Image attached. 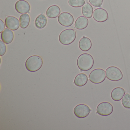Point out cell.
I'll list each match as a JSON object with an SVG mask.
<instances>
[{"label": "cell", "instance_id": "obj_1", "mask_svg": "<svg viewBox=\"0 0 130 130\" xmlns=\"http://www.w3.org/2000/svg\"><path fill=\"white\" fill-rule=\"evenodd\" d=\"M94 62L93 58L91 55L84 53L78 57L77 60V67L82 71H87L93 67Z\"/></svg>", "mask_w": 130, "mask_h": 130}, {"label": "cell", "instance_id": "obj_2", "mask_svg": "<svg viewBox=\"0 0 130 130\" xmlns=\"http://www.w3.org/2000/svg\"><path fill=\"white\" fill-rule=\"evenodd\" d=\"M43 64L42 58L38 55H32L29 57L25 63V67L28 71L35 72L41 69Z\"/></svg>", "mask_w": 130, "mask_h": 130}, {"label": "cell", "instance_id": "obj_3", "mask_svg": "<svg viewBox=\"0 0 130 130\" xmlns=\"http://www.w3.org/2000/svg\"><path fill=\"white\" fill-rule=\"evenodd\" d=\"M76 38V31L72 29H68L61 32L59 36V40L62 44L68 45L73 42Z\"/></svg>", "mask_w": 130, "mask_h": 130}, {"label": "cell", "instance_id": "obj_4", "mask_svg": "<svg viewBox=\"0 0 130 130\" xmlns=\"http://www.w3.org/2000/svg\"><path fill=\"white\" fill-rule=\"evenodd\" d=\"M106 77L105 70L101 68H97L91 71L89 76V79L93 83L99 84L105 80Z\"/></svg>", "mask_w": 130, "mask_h": 130}, {"label": "cell", "instance_id": "obj_5", "mask_svg": "<svg viewBox=\"0 0 130 130\" xmlns=\"http://www.w3.org/2000/svg\"><path fill=\"white\" fill-rule=\"evenodd\" d=\"M105 73L107 79L111 81H118L123 78V74L121 70L114 66H111L107 68Z\"/></svg>", "mask_w": 130, "mask_h": 130}, {"label": "cell", "instance_id": "obj_6", "mask_svg": "<svg viewBox=\"0 0 130 130\" xmlns=\"http://www.w3.org/2000/svg\"><path fill=\"white\" fill-rule=\"evenodd\" d=\"M113 111V106L108 102L100 103L96 108V113L102 116H108L111 114Z\"/></svg>", "mask_w": 130, "mask_h": 130}, {"label": "cell", "instance_id": "obj_7", "mask_svg": "<svg viewBox=\"0 0 130 130\" xmlns=\"http://www.w3.org/2000/svg\"><path fill=\"white\" fill-rule=\"evenodd\" d=\"M59 24L65 27L71 26L74 22L73 17L68 12H63L60 14L58 18Z\"/></svg>", "mask_w": 130, "mask_h": 130}, {"label": "cell", "instance_id": "obj_8", "mask_svg": "<svg viewBox=\"0 0 130 130\" xmlns=\"http://www.w3.org/2000/svg\"><path fill=\"white\" fill-rule=\"evenodd\" d=\"M89 107L85 104H79L75 106L74 109L75 115L79 118H84L89 115L90 113Z\"/></svg>", "mask_w": 130, "mask_h": 130}, {"label": "cell", "instance_id": "obj_9", "mask_svg": "<svg viewBox=\"0 0 130 130\" xmlns=\"http://www.w3.org/2000/svg\"><path fill=\"white\" fill-rule=\"evenodd\" d=\"M93 17L94 20L98 22H104L108 19V14L104 9L98 8L94 10Z\"/></svg>", "mask_w": 130, "mask_h": 130}, {"label": "cell", "instance_id": "obj_10", "mask_svg": "<svg viewBox=\"0 0 130 130\" xmlns=\"http://www.w3.org/2000/svg\"><path fill=\"white\" fill-rule=\"evenodd\" d=\"M5 24L7 28L12 31H16L19 28L20 22L19 19L13 16L7 17L5 20Z\"/></svg>", "mask_w": 130, "mask_h": 130}, {"label": "cell", "instance_id": "obj_11", "mask_svg": "<svg viewBox=\"0 0 130 130\" xmlns=\"http://www.w3.org/2000/svg\"><path fill=\"white\" fill-rule=\"evenodd\" d=\"M16 10L20 14L29 13L31 9L29 3L25 0H19L17 1L15 6Z\"/></svg>", "mask_w": 130, "mask_h": 130}, {"label": "cell", "instance_id": "obj_12", "mask_svg": "<svg viewBox=\"0 0 130 130\" xmlns=\"http://www.w3.org/2000/svg\"><path fill=\"white\" fill-rule=\"evenodd\" d=\"M1 39L5 44H10L14 39L13 32L8 28H5L1 33Z\"/></svg>", "mask_w": 130, "mask_h": 130}, {"label": "cell", "instance_id": "obj_13", "mask_svg": "<svg viewBox=\"0 0 130 130\" xmlns=\"http://www.w3.org/2000/svg\"><path fill=\"white\" fill-rule=\"evenodd\" d=\"M125 94L124 89L120 87L115 88L111 93V97L114 101H120Z\"/></svg>", "mask_w": 130, "mask_h": 130}, {"label": "cell", "instance_id": "obj_14", "mask_svg": "<svg viewBox=\"0 0 130 130\" xmlns=\"http://www.w3.org/2000/svg\"><path fill=\"white\" fill-rule=\"evenodd\" d=\"M92 46V42L90 39L87 37H83L79 42V48L83 51L87 52L89 51Z\"/></svg>", "mask_w": 130, "mask_h": 130}, {"label": "cell", "instance_id": "obj_15", "mask_svg": "<svg viewBox=\"0 0 130 130\" xmlns=\"http://www.w3.org/2000/svg\"><path fill=\"white\" fill-rule=\"evenodd\" d=\"M61 13L60 9L57 5H53L50 6L46 11L47 16L50 19H55L60 15Z\"/></svg>", "mask_w": 130, "mask_h": 130}, {"label": "cell", "instance_id": "obj_16", "mask_svg": "<svg viewBox=\"0 0 130 130\" xmlns=\"http://www.w3.org/2000/svg\"><path fill=\"white\" fill-rule=\"evenodd\" d=\"M88 24L89 20L88 19L84 16H81L77 19L74 24V26L77 29L83 30L87 27Z\"/></svg>", "mask_w": 130, "mask_h": 130}, {"label": "cell", "instance_id": "obj_17", "mask_svg": "<svg viewBox=\"0 0 130 130\" xmlns=\"http://www.w3.org/2000/svg\"><path fill=\"white\" fill-rule=\"evenodd\" d=\"M47 24V18L43 13L39 15L36 19L35 25L37 28L42 29L46 26Z\"/></svg>", "mask_w": 130, "mask_h": 130}, {"label": "cell", "instance_id": "obj_18", "mask_svg": "<svg viewBox=\"0 0 130 130\" xmlns=\"http://www.w3.org/2000/svg\"><path fill=\"white\" fill-rule=\"evenodd\" d=\"M88 80V77L86 74L80 73L75 77L74 83L77 86L83 87L87 83Z\"/></svg>", "mask_w": 130, "mask_h": 130}, {"label": "cell", "instance_id": "obj_19", "mask_svg": "<svg viewBox=\"0 0 130 130\" xmlns=\"http://www.w3.org/2000/svg\"><path fill=\"white\" fill-rule=\"evenodd\" d=\"M93 10V8L91 4L88 3H86L82 7V14L87 18L90 19L92 17Z\"/></svg>", "mask_w": 130, "mask_h": 130}, {"label": "cell", "instance_id": "obj_20", "mask_svg": "<svg viewBox=\"0 0 130 130\" xmlns=\"http://www.w3.org/2000/svg\"><path fill=\"white\" fill-rule=\"evenodd\" d=\"M30 18L29 15L27 13L22 14L20 17V27L22 29L27 28L29 25Z\"/></svg>", "mask_w": 130, "mask_h": 130}, {"label": "cell", "instance_id": "obj_21", "mask_svg": "<svg viewBox=\"0 0 130 130\" xmlns=\"http://www.w3.org/2000/svg\"><path fill=\"white\" fill-rule=\"evenodd\" d=\"M68 4L72 7L78 8L85 4V0H68Z\"/></svg>", "mask_w": 130, "mask_h": 130}, {"label": "cell", "instance_id": "obj_22", "mask_svg": "<svg viewBox=\"0 0 130 130\" xmlns=\"http://www.w3.org/2000/svg\"><path fill=\"white\" fill-rule=\"evenodd\" d=\"M122 106L125 108L130 109V94H125L121 101Z\"/></svg>", "mask_w": 130, "mask_h": 130}, {"label": "cell", "instance_id": "obj_23", "mask_svg": "<svg viewBox=\"0 0 130 130\" xmlns=\"http://www.w3.org/2000/svg\"><path fill=\"white\" fill-rule=\"evenodd\" d=\"M91 5L95 7H101L103 3V0H89Z\"/></svg>", "mask_w": 130, "mask_h": 130}, {"label": "cell", "instance_id": "obj_24", "mask_svg": "<svg viewBox=\"0 0 130 130\" xmlns=\"http://www.w3.org/2000/svg\"><path fill=\"white\" fill-rule=\"evenodd\" d=\"M6 47L5 43L2 41H0V56L4 55L6 52Z\"/></svg>", "mask_w": 130, "mask_h": 130}, {"label": "cell", "instance_id": "obj_25", "mask_svg": "<svg viewBox=\"0 0 130 130\" xmlns=\"http://www.w3.org/2000/svg\"><path fill=\"white\" fill-rule=\"evenodd\" d=\"M5 25H5V24L3 22V20L1 19H0V33H2L4 30Z\"/></svg>", "mask_w": 130, "mask_h": 130}]
</instances>
